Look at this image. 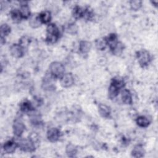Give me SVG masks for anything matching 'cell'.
<instances>
[{
	"mask_svg": "<svg viewBox=\"0 0 158 158\" xmlns=\"http://www.w3.org/2000/svg\"><path fill=\"white\" fill-rule=\"evenodd\" d=\"M41 22L39 17V14H33L31 15L29 19V25L31 27L33 28H38L41 26Z\"/></svg>",
	"mask_w": 158,
	"mask_h": 158,
	"instance_id": "cell-16",
	"label": "cell"
},
{
	"mask_svg": "<svg viewBox=\"0 0 158 158\" xmlns=\"http://www.w3.org/2000/svg\"><path fill=\"white\" fill-rule=\"evenodd\" d=\"M125 85V83L122 79L119 78H114L112 80L108 89V96L110 99L116 98L120 91Z\"/></svg>",
	"mask_w": 158,
	"mask_h": 158,
	"instance_id": "cell-1",
	"label": "cell"
},
{
	"mask_svg": "<svg viewBox=\"0 0 158 158\" xmlns=\"http://www.w3.org/2000/svg\"><path fill=\"white\" fill-rule=\"evenodd\" d=\"M60 85L64 88L71 87L75 82L74 77L71 73L64 74L60 77Z\"/></svg>",
	"mask_w": 158,
	"mask_h": 158,
	"instance_id": "cell-7",
	"label": "cell"
},
{
	"mask_svg": "<svg viewBox=\"0 0 158 158\" xmlns=\"http://www.w3.org/2000/svg\"><path fill=\"white\" fill-rule=\"evenodd\" d=\"M64 30L69 34L75 35L78 31V27L75 23L71 22L65 26Z\"/></svg>",
	"mask_w": 158,
	"mask_h": 158,
	"instance_id": "cell-23",
	"label": "cell"
},
{
	"mask_svg": "<svg viewBox=\"0 0 158 158\" xmlns=\"http://www.w3.org/2000/svg\"><path fill=\"white\" fill-rule=\"evenodd\" d=\"M152 2V4H153L155 6H156L157 4V1H153V2Z\"/></svg>",
	"mask_w": 158,
	"mask_h": 158,
	"instance_id": "cell-33",
	"label": "cell"
},
{
	"mask_svg": "<svg viewBox=\"0 0 158 158\" xmlns=\"http://www.w3.org/2000/svg\"><path fill=\"white\" fill-rule=\"evenodd\" d=\"M136 122L137 123V125L140 127H147L149 124H150V121L145 116H139L136 120Z\"/></svg>",
	"mask_w": 158,
	"mask_h": 158,
	"instance_id": "cell-24",
	"label": "cell"
},
{
	"mask_svg": "<svg viewBox=\"0 0 158 158\" xmlns=\"http://www.w3.org/2000/svg\"><path fill=\"white\" fill-rule=\"evenodd\" d=\"M105 39L107 43V45L109 46L110 50H112L118 42L117 40V35L115 33L109 34L106 38H105Z\"/></svg>",
	"mask_w": 158,
	"mask_h": 158,
	"instance_id": "cell-13",
	"label": "cell"
},
{
	"mask_svg": "<svg viewBox=\"0 0 158 158\" xmlns=\"http://www.w3.org/2000/svg\"><path fill=\"white\" fill-rule=\"evenodd\" d=\"M47 36L46 41L48 44L55 43L60 37V31L57 25L54 23L48 24L47 28Z\"/></svg>",
	"mask_w": 158,
	"mask_h": 158,
	"instance_id": "cell-2",
	"label": "cell"
},
{
	"mask_svg": "<svg viewBox=\"0 0 158 158\" xmlns=\"http://www.w3.org/2000/svg\"><path fill=\"white\" fill-rule=\"evenodd\" d=\"M30 38L25 36H23L19 41V44L24 48H25L26 47H27L29 45V43H30Z\"/></svg>",
	"mask_w": 158,
	"mask_h": 158,
	"instance_id": "cell-31",
	"label": "cell"
},
{
	"mask_svg": "<svg viewBox=\"0 0 158 158\" xmlns=\"http://www.w3.org/2000/svg\"><path fill=\"white\" fill-rule=\"evenodd\" d=\"M25 130V126L23 122L19 119H16L13 124V132L17 137H20Z\"/></svg>",
	"mask_w": 158,
	"mask_h": 158,
	"instance_id": "cell-9",
	"label": "cell"
},
{
	"mask_svg": "<svg viewBox=\"0 0 158 158\" xmlns=\"http://www.w3.org/2000/svg\"><path fill=\"white\" fill-rule=\"evenodd\" d=\"M19 10L23 19H27L31 16L30 7L27 2H25V1L21 2Z\"/></svg>",
	"mask_w": 158,
	"mask_h": 158,
	"instance_id": "cell-12",
	"label": "cell"
},
{
	"mask_svg": "<svg viewBox=\"0 0 158 158\" xmlns=\"http://www.w3.org/2000/svg\"><path fill=\"white\" fill-rule=\"evenodd\" d=\"M83 9L78 6H75L72 10V15L75 19H79L83 17Z\"/></svg>",
	"mask_w": 158,
	"mask_h": 158,
	"instance_id": "cell-25",
	"label": "cell"
},
{
	"mask_svg": "<svg viewBox=\"0 0 158 158\" xmlns=\"http://www.w3.org/2000/svg\"><path fill=\"white\" fill-rule=\"evenodd\" d=\"M54 78L49 72L46 73L42 81V87L45 90H51L54 88Z\"/></svg>",
	"mask_w": 158,
	"mask_h": 158,
	"instance_id": "cell-6",
	"label": "cell"
},
{
	"mask_svg": "<svg viewBox=\"0 0 158 158\" xmlns=\"http://www.w3.org/2000/svg\"><path fill=\"white\" fill-rule=\"evenodd\" d=\"M18 147L17 143L12 140H9L6 141L2 147V149L5 153L6 154H12Z\"/></svg>",
	"mask_w": 158,
	"mask_h": 158,
	"instance_id": "cell-11",
	"label": "cell"
},
{
	"mask_svg": "<svg viewBox=\"0 0 158 158\" xmlns=\"http://www.w3.org/2000/svg\"><path fill=\"white\" fill-rule=\"evenodd\" d=\"M11 28L10 27L7 23H3L1 25L0 31H1V37L5 38V36H7L10 32Z\"/></svg>",
	"mask_w": 158,
	"mask_h": 158,
	"instance_id": "cell-27",
	"label": "cell"
},
{
	"mask_svg": "<svg viewBox=\"0 0 158 158\" xmlns=\"http://www.w3.org/2000/svg\"><path fill=\"white\" fill-rule=\"evenodd\" d=\"M29 139L35 144L38 143L40 141V138L38 135L36 133H31V134L29 135Z\"/></svg>",
	"mask_w": 158,
	"mask_h": 158,
	"instance_id": "cell-32",
	"label": "cell"
},
{
	"mask_svg": "<svg viewBox=\"0 0 158 158\" xmlns=\"http://www.w3.org/2000/svg\"><path fill=\"white\" fill-rule=\"evenodd\" d=\"M94 17V12L93 9H91L89 7H87L83 9V18L87 20H91L93 19Z\"/></svg>",
	"mask_w": 158,
	"mask_h": 158,
	"instance_id": "cell-26",
	"label": "cell"
},
{
	"mask_svg": "<svg viewBox=\"0 0 158 158\" xmlns=\"http://www.w3.org/2000/svg\"><path fill=\"white\" fill-rule=\"evenodd\" d=\"M20 109L23 112H31L34 110L33 104L28 100L22 101L20 104Z\"/></svg>",
	"mask_w": 158,
	"mask_h": 158,
	"instance_id": "cell-18",
	"label": "cell"
},
{
	"mask_svg": "<svg viewBox=\"0 0 158 158\" xmlns=\"http://www.w3.org/2000/svg\"><path fill=\"white\" fill-rule=\"evenodd\" d=\"M18 147L24 152H33L35 150V144L28 139H21L17 143Z\"/></svg>",
	"mask_w": 158,
	"mask_h": 158,
	"instance_id": "cell-5",
	"label": "cell"
},
{
	"mask_svg": "<svg viewBox=\"0 0 158 158\" xmlns=\"http://www.w3.org/2000/svg\"><path fill=\"white\" fill-rule=\"evenodd\" d=\"M39 17L42 23H48L51 19V14L49 11L44 10L39 14Z\"/></svg>",
	"mask_w": 158,
	"mask_h": 158,
	"instance_id": "cell-22",
	"label": "cell"
},
{
	"mask_svg": "<svg viewBox=\"0 0 158 158\" xmlns=\"http://www.w3.org/2000/svg\"><path fill=\"white\" fill-rule=\"evenodd\" d=\"M136 57L138 63L142 67L147 66L151 61V56L148 51L145 49H142L137 52Z\"/></svg>",
	"mask_w": 158,
	"mask_h": 158,
	"instance_id": "cell-4",
	"label": "cell"
},
{
	"mask_svg": "<svg viewBox=\"0 0 158 158\" xmlns=\"http://www.w3.org/2000/svg\"><path fill=\"white\" fill-rule=\"evenodd\" d=\"M145 154V150L143 146L136 145L131 151V156L134 157H142Z\"/></svg>",
	"mask_w": 158,
	"mask_h": 158,
	"instance_id": "cell-19",
	"label": "cell"
},
{
	"mask_svg": "<svg viewBox=\"0 0 158 158\" xmlns=\"http://www.w3.org/2000/svg\"><path fill=\"white\" fill-rule=\"evenodd\" d=\"M123 49H124L123 44L121 42L118 41L117 43V44L115 46V47L111 50V51L113 53V54L116 55V56H118V55L122 54Z\"/></svg>",
	"mask_w": 158,
	"mask_h": 158,
	"instance_id": "cell-28",
	"label": "cell"
},
{
	"mask_svg": "<svg viewBox=\"0 0 158 158\" xmlns=\"http://www.w3.org/2000/svg\"><path fill=\"white\" fill-rule=\"evenodd\" d=\"M10 15L12 21L15 23H19L21 21V20L23 19L19 9H12L10 12Z\"/></svg>",
	"mask_w": 158,
	"mask_h": 158,
	"instance_id": "cell-21",
	"label": "cell"
},
{
	"mask_svg": "<svg viewBox=\"0 0 158 158\" xmlns=\"http://www.w3.org/2000/svg\"><path fill=\"white\" fill-rule=\"evenodd\" d=\"M121 98L125 104H131L132 103V95L128 89H123L122 91Z\"/></svg>",
	"mask_w": 158,
	"mask_h": 158,
	"instance_id": "cell-15",
	"label": "cell"
},
{
	"mask_svg": "<svg viewBox=\"0 0 158 158\" xmlns=\"http://www.w3.org/2000/svg\"><path fill=\"white\" fill-rule=\"evenodd\" d=\"M10 52L14 57H22L24 54V48L20 44H14L10 48Z\"/></svg>",
	"mask_w": 158,
	"mask_h": 158,
	"instance_id": "cell-8",
	"label": "cell"
},
{
	"mask_svg": "<svg viewBox=\"0 0 158 158\" xmlns=\"http://www.w3.org/2000/svg\"><path fill=\"white\" fill-rule=\"evenodd\" d=\"M60 136V130L55 127L49 128L47 131V138L51 142H56L59 140Z\"/></svg>",
	"mask_w": 158,
	"mask_h": 158,
	"instance_id": "cell-10",
	"label": "cell"
},
{
	"mask_svg": "<svg viewBox=\"0 0 158 158\" xmlns=\"http://www.w3.org/2000/svg\"><path fill=\"white\" fill-rule=\"evenodd\" d=\"M91 43L88 41H81L79 43V51L83 54H87L91 48Z\"/></svg>",
	"mask_w": 158,
	"mask_h": 158,
	"instance_id": "cell-17",
	"label": "cell"
},
{
	"mask_svg": "<svg viewBox=\"0 0 158 158\" xmlns=\"http://www.w3.org/2000/svg\"><path fill=\"white\" fill-rule=\"evenodd\" d=\"M65 152L69 157H74L77 153V148L75 145L69 143L65 148Z\"/></svg>",
	"mask_w": 158,
	"mask_h": 158,
	"instance_id": "cell-20",
	"label": "cell"
},
{
	"mask_svg": "<svg viewBox=\"0 0 158 158\" xmlns=\"http://www.w3.org/2000/svg\"><path fill=\"white\" fill-rule=\"evenodd\" d=\"M98 112L101 116L104 118H109L110 115V107L104 104H99L98 106Z\"/></svg>",
	"mask_w": 158,
	"mask_h": 158,
	"instance_id": "cell-14",
	"label": "cell"
},
{
	"mask_svg": "<svg viewBox=\"0 0 158 158\" xmlns=\"http://www.w3.org/2000/svg\"><path fill=\"white\" fill-rule=\"evenodd\" d=\"M131 9L134 10H137L140 9L142 6V2L139 0H132L130 1Z\"/></svg>",
	"mask_w": 158,
	"mask_h": 158,
	"instance_id": "cell-30",
	"label": "cell"
},
{
	"mask_svg": "<svg viewBox=\"0 0 158 158\" xmlns=\"http://www.w3.org/2000/svg\"><path fill=\"white\" fill-rule=\"evenodd\" d=\"M65 67L59 62H53L49 65V73L55 78L61 77L64 73Z\"/></svg>",
	"mask_w": 158,
	"mask_h": 158,
	"instance_id": "cell-3",
	"label": "cell"
},
{
	"mask_svg": "<svg viewBox=\"0 0 158 158\" xmlns=\"http://www.w3.org/2000/svg\"><path fill=\"white\" fill-rule=\"evenodd\" d=\"M96 47L99 50H104L107 46V43L104 38H99L95 42Z\"/></svg>",
	"mask_w": 158,
	"mask_h": 158,
	"instance_id": "cell-29",
	"label": "cell"
}]
</instances>
